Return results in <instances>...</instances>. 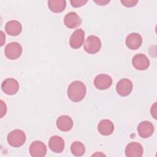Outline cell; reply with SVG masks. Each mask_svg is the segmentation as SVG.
Instances as JSON below:
<instances>
[{"instance_id": "cell-1", "label": "cell", "mask_w": 157, "mask_h": 157, "mask_svg": "<svg viewBox=\"0 0 157 157\" xmlns=\"http://www.w3.org/2000/svg\"><path fill=\"white\" fill-rule=\"evenodd\" d=\"M67 96L73 102L81 101L86 93V87L81 81L75 80L72 82L67 88Z\"/></svg>"}, {"instance_id": "cell-2", "label": "cell", "mask_w": 157, "mask_h": 157, "mask_svg": "<svg viewBox=\"0 0 157 157\" xmlns=\"http://www.w3.org/2000/svg\"><path fill=\"white\" fill-rule=\"evenodd\" d=\"M26 134L21 129H14L10 132L7 137V140L10 145L13 147L22 146L26 141Z\"/></svg>"}, {"instance_id": "cell-3", "label": "cell", "mask_w": 157, "mask_h": 157, "mask_svg": "<svg viewBox=\"0 0 157 157\" xmlns=\"http://www.w3.org/2000/svg\"><path fill=\"white\" fill-rule=\"evenodd\" d=\"M22 51V47L18 42H12L6 46L4 54L7 58L10 60H14L20 58Z\"/></svg>"}, {"instance_id": "cell-4", "label": "cell", "mask_w": 157, "mask_h": 157, "mask_svg": "<svg viewBox=\"0 0 157 157\" xmlns=\"http://www.w3.org/2000/svg\"><path fill=\"white\" fill-rule=\"evenodd\" d=\"M101 48V42L100 39L96 36H88L84 44V50L89 54H95L98 53Z\"/></svg>"}, {"instance_id": "cell-5", "label": "cell", "mask_w": 157, "mask_h": 157, "mask_svg": "<svg viewBox=\"0 0 157 157\" xmlns=\"http://www.w3.org/2000/svg\"><path fill=\"white\" fill-rule=\"evenodd\" d=\"M2 91L7 95H13L16 94L19 90L18 82L13 78L5 79L1 85Z\"/></svg>"}, {"instance_id": "cell-6", "label": "cell", "mask_w": 157, "mask_h": 157, "mask_svg": "<svg viewBox=\"0 0 157 157\" xmlns=\"http://www.w3.org/2000/svg\"><path fill=\"white\" fill-rule=\"evenodd\" d=\"M29 151L33 157H43L47 153V147L44 142L36 140L30 145Z\"/></svg>"}, {"instance_id": "cell-7", "label": "cell", "mask_w": 157, "mask_h": 157, "mask_svg": "<svg viewBox=\"0 0 157 157\" xmlns=\"http://www.w3.org/2000/svg\"><path fill=\"white\" fill-rule=\"evenodd\" d=\"M133 85L128 78H123L118 82L116 85V91L121 96H127L132 91Z\"/></svg>"}, {"instance_id": "cell-8", "label": "cell", "mask_w": 157, "mask_h": 157, "mask_svg": "<svg viewBox=\"0 0 157 157\" xmlns=\"http://www.w3.org/2000/svg\"><path fill=\"white\" fill-rule=\"evenodd\" d=\"M112 83V77L104 74L98 75L94 80V85L95 87L100 90H107L110 87Z\"/></svg>"}, {"instance_id": "cell-9", "label": "cell", "mask_w": 157, "mask_h": 157, "mask_svg": "<svg viewBox=\"0 0 157 157\" xmlns=\"http://www.w3.org/2000/svg\"><path fill=\"white\" fill-rule=\"evenodd\" d=\"M132 64L137 70L145 71L149 67L150 61L146 55L139 53L134 55L132 58Z\"/></svg>"}, {"instance_id": "cell-10", "label": "cell", "mask_w": 157, "mask_h": 157, "mask_svg": "<svg viewBox=\"0 0 157 157\" xmlns=\"http://www.w3.org/2000/svg\"><path fill=\"white\" fill-rule=\"evenodd\" d=\"M85 32L82 29L75 30L71 36L69 45L74 49H78L83 44Z\"/></svg>"}, {"instance_id": "cell-11", "label": "cell", "mask_w": 157, "mask_h": 157, "mask_svg": "<svg viewBox=\"0 0 157 157\" xmlns=\"http://www.w3.org/2000/svg\"><path fill=\"white\" fill-rule=\"evenodd\" d=\"M143 153V147L136 142H130L125 148V155L128 157H140Z\"/></svg>"}, {"instance_id": "cell-12", "label": "cell", "mask_w": 157, "mask_h": 157, "mask_svg": "<svg viewBox=\"0 0 157 157\" xmlns=\"http://www.w3.org/2000/svg\"><path fill=\"white\" fill-rule=\"evenodd\" d=\"M81 18L74 12H71L67 13L64 18V23L69 28L75 29L78 28L82 24Z\"/></svg>"}, {"instance_id": "cell-13", "label": "cell", "mask_w": 157, "mask_h": 157, "mask_svg": "<svg viewBox=\"0 0 157 157\" xmlns=\"http://www.w3.org/2000/svg\"><path fill=\"white\" fill-rule=\"evenodd\" d=\"M125 42L128 48L134 50L138 49L141 46L142 38L139 33H132L127 36Z\"/></svg>"}, {"instance_id": "cell-14", "label": "cell", "mask_w": 157, "mask_h": 157, "mask_svg": "<svg viewBox=\"0 0 157 157\" xmlns=\"http://www.w3.org/2000/svg\"><path fill=\"white\" fill-rule=\"evenodd\" d=\"M154 130V126L148 121H143L140 123L137 126L139 135L140 137L144 139L150 137L153 134Z\"/></svg>"}, {"instance_id": "cell-15", "label": "cell", "mask_w": 157, "mask_h": 157, "mask_svg": "<svg viewBox=\"0 0 157 157\" xmlns=\"http://www.w3.org/2000/svg\"><path fill=\"white\" fill-rule=\"evenodd\" d=\"M64 141L59 136H53L49 139L48 146L50 149L55 153H59L64 149Z\"/></svg>"}, {"instance_id": "cell-16", "label": "cell", "mask_w": 157, "mask_h": 157, "mask_svg": "<svg viewBox=\"0 0 157 157\" xmlns=\"http://www.w3.org/2000/svg\"><path fill=\"white\" fill-rule=\"evenodd\" d=\"M56 124L58 129L63 132H67L72 128L73 121L68 115H61L57 118Z\"/></svg>"}, {"instance_id": "cell-17", "label": "cell", "mask_w": 157, "mask_h": 157, "mask_svg": "<svg viewBox=\"0 0 157 157\" xmlns=\"http://www.w3.org/2000/svg\"><path fill=\"white\" fill-rule=\"evenodd\" d=\"M5 31L9 36H18L22 31L21 24L17 20L9 21L5 25Z\"/></svg>"}, {"instance_id": "cell-18", "label": "cell", "mask_w": 157, "mask_h": 157, "mask_svg": "<svg viewBox=\"0 0 157 157\" xmlns=\"http://www.w3.org/2000/svg\"><path fill=\"white\" fill-rule=\"evenodd\" d=\"M98 130L101 135L105 136H109L114 131L113 123L107 119L102 120L98 125Z\"/></svg>"}, {"instance_id": "cell-19", "label": "cell", "mask_w": 157, "mask_h": 157, "mask_svg": "<svg viewBox=\"0 0 157 157\" xmlns=\"http://www.w3.org/2000/svg\"><path fill=\"white\" fill-rule=\"evenodd\" d=\"M66 2L64 0H49L48 1V7L49 9L54 13L62 12L66 8Z\"/></svg>"}, {"instance_id": "cell-20", "label": "cell", "mask_w": 157, "mask_h": 157, "mask_svg": "<svg viewBox=\"0 0 157 157\" xmlns=\"http://www.w3.org/2000/svg\"><path fill=\"white\" fill-rule=\"evenodd\" d=\"M71 151L76 156H83L85 153V147L83 144L79 141L74 142L71 145Z\"/></svg>"}, {"instance_id": "cell-21", "label": "cell", "mask_w": 157, "mask_h": 157, "mask_svg": "<svg viewBox=\"0 0 157 157\" xmlns=\"http://www.w3.org/2000/svg\"><path fill=\"white\" fill-rule=\"evenodd\" d=\"M121 3L125 7H132L135 6L137 2V0H121Z\"/></svg>"}, {"instance_id": "cell-22", "label": "cell", "mask_w": 157, "mask_h": 157, "mask_svg": "<svg viewBox=\"0 0 157 157\" xmlns=\"http://www.w3.org/2000/svg\"><path fill=\"white\" fill-rule=\"evenodd\" d=\"M88 1L86 0H71L70 1L71 5L74 7H80L84 6Z\"/></svg>"}, {"instance_id": "cell-23", "label": "cell", "mask_w": 157, "mask_h": 157, "mask_svg": "<svg viewBox=\"0 0 157 157\" xmlns=\"http://www.w3.org/2000/svg\"><path fill=\"white\" fill-rule=\"evenodd\" d=\"M1 117L2 118L3 116L4 115H6V112H7V107H6V104L3 101H1Z\"/></svg>"}, {"instance_id": "cell-24", "label": "cell", "mask_w": 157, "mask_h": 157, "mask_svg": "<svg viewBox=\"0 0 157 157\" xmlns=\"http://www.w3.org/2000/svg\"><path fill=\"white\" fill-rule=\"evenodd\" d=\"M150 112H151V116L155 118L156 119V112H157V110H156V102H155L153 105H152L151 109H150Z\"/></svg>"}, {"instance_id": "cell-25", "label": "cell", "mask_w": 157, "mask_h": 157, "mask_svg": "<svg viewBox=\"0 0 157 157\" xmlns=\"http://www.w3.org/2000/svg\"><path fill=\"white\" fill-rule=\"evenodd\" d=\"M109 1H102V0H99V1H94V2L98 4L99 6H105L107 3H109Z\"/></svg>"}, {"instance_id": "cell-26", "label": "cell", "mask_w": 157, "mask_h": 157, "mask_svg": "<svg viewBox=\"0 0 157 157\" xmlns=\"http://www.w3.org/2000/svg\"><path fill=\"white\" fill-rule=\"evenodd\" d=\"M6 36L4 34V33L1 31V46H2L4 45V43L5 42Z\"/></svg>"}]
</instances>
